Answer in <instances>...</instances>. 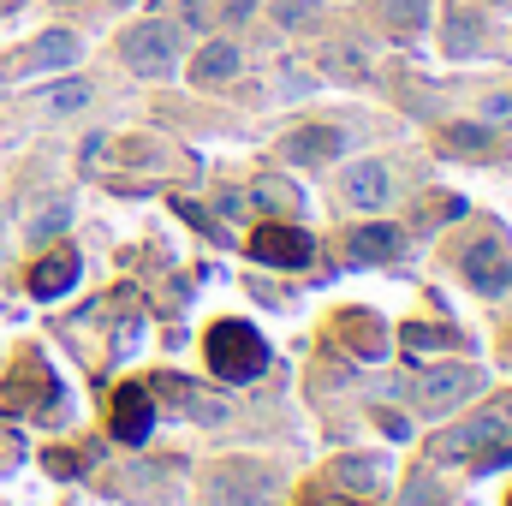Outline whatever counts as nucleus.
<instances>
[{
  "mask_svg": "<svg viewBox=\"0 0 512 506\" xmlns=\"http://www.w3.org/2000/svg\"><path fill=\"white\" fill-rule=\"evenodd\" d=\"M120 60H126L131 78L161 84V78H173L179 60H185V30H179L173 18H143V24H131L126 36H120Z\"/></svg>",
  "mask_w": 512,
  "mask_h": 506,
  "instance_id": "obj_1",
  "label": "nucleus"
},
{
  "mask_svg": "<svg viewBox=\"0 0 512 506\" xmlns=\"http://www.w3.org/2000/svg\"><path fill=\"white\" fill-rule=\"evenodd\" d=\"M203 352H209V370L221 381H256L268 370V346H262V334L251 322H215Z\"/></svg>",
  "mask_w": 512,
  "mask_h": 506,
  "instance_id": "obj_2",
  "label": "nucleus"
},
{
  "mask_svg": "<svg viewBox=\"0 0 512 506\" xmlns=\"http://www.w3.org/2000/svg\"><path fill=\"white\" fill-rule=\"evenodd\" d=\"M477 387H483V376H477L471 364H429L411 393H417V405H423L429 417H447V411H459Z\"/></svg>",
  "mask_w": 512,
  "mask_h": 506,
  "instance_id": "obj_3",
  "label": "nucleus"
},
{
  "mask_svg": "<svg viewBox=\"0 0 512 506\" xmlns=\"http://www.w3.org/2000/svg\"><path fill=\"white\" fill-rule=\"evenodd\" d=\"M251 256L262 268H286V274H298V268H310V256H316V239L304 233V227H292V221H262L251 233Z\"/></svg>",
  "mask_w": 512,
  "mask_h": 506,
  "instance_id": "obj_4",
  "label": "nucleus"
},
{
  "mask_svg": "<svg viewBox=\"0 0 512 506\" xmlns=\"http://www.w3.org/2000/svg\"><path fill=\"white\" fill-rule=\"evenodd\" d=\"M274 495V471L245 465V459H227L209 471V506H268Z\"/></svg>",
  "mask_w": 512,
  "mask_h": 506,
  "instance_id": "obj_5",
  "label": "nucleus"
},
{
  "mask_svg": "<svg viewBox=\"0 0 512 506\" xmlns=\"http://www.w3.org/2000/svg\"><path fill=\"white\" fill-rule=\"evenodd\" d=\"M501 441H507L501 411H495V417H465V423L441 429V441H435V465H465V459H483V453H489V447H501Z\"/></svg>",
  "mask_w": 512,
  "mask_h": 506,
  "instance_id": "obj_6",
  "label": "nucleus"
},
{
  "mask_svg": "<svg viewBox=\"0 0 512 506\" xmlns=\"http://www.w3.org/2000/svg\"><path fill=\"white\" fill-rule=\"evenodd\" d=\"M459 268H465V280H471L477 292H489V298L512 292V251L501 239H477L471 251L459 256Z\"/></svg>",
  "mask_w": 512,
  "mask_h": 506,
  "instance_id": "obj_7",
  "label": "nucleus"
},
{
  "mask_svg": "<svg viewBox=\"0 0 512 506\" xmlns=\"http://www.w3.org/2000/svg\"><path fill=\"white\" fill-rule=\"evenodd\" d=\"M84 54V42L72 30H42L18 60H12V78H36V72H66L72 60Z\"/></svg>",
  "mask_w": 512,
  "mask_h": 506,
  "instance_id": "obj_8",
  "label": "nucleus"
},
{
  "mask_svg": "<svg viewBox=\"0 0 512 506\" xmlns=\"http://www.w3.org/2000/svg\"><path fill=\"white\" fill-rule=\"evenodd\" d=\"M245 72V48L233 42V36H209L203 48H197V60H191V78L203 84V90H221V84H233Z\"/></svg>",
  "mask_w": 512,
  "mask_h": 506,
  "instance_id": "obj_9",
  "label": "nucleus"
},
{
  "mask_svg": "<svg viewBox=\"0 0 512 506\" xmlns=\"http://www.w3.org/2000/svg\"><path fill=\"white\" fill-rule=\"evenodd\" d=\"M280 149H286V161H292V167H328V161H340L346 131H340V126H298Z\"/></svg>",
  "mask_w": 512,
  "mask_h": 506,
  "instance_id": "obj_10",
  "label": "nucleus"
},
{
  "mask_svg": "<svg viewBox=\"0 0 512 506\" xmlns=\"http://www.w3.org/2000/svg\"><path fill=\"white\" fill-rule=\"evenodd\" d=\"M441 54H447V60H477V54H483V12L447 6V12H441Z\"/></svg>",
  "mask_w": 512,
  "mask_h": 506,
  "instance_id": "obj_11",
  "label": "nucleus"
},
{
  "mask_svg": "<svg viewBox=\"0 0 512 506\" xmlns=\"http://www.w3.org/2000/svg\"><path fill=\"white\" fill-rule=\"evenodd\" d=\"M149 423H155V411H149V393L143 387H120L114 393V411H108V429H114V441H143L149 435Z\"/></svg>",
  "mask_w": 512,
  "mask_h": 506,
  "instance_id": "obj_12",
  "label": "nucleus"
},
{
  "mask_svg": "<svg viewBox=\"0 0 512 506\" xmlns=\"http://www.w3.org/2000/svg\"><path fill=\"white\" fill-rule=\"evenodd\" d=\"M346 251H352V262H393L399 256V227L393 221H364V227H352V239H346Z\"/></svg>",
  "mask_w": 512,
  "mask_h": 506,
  "instance_id": "obj_13",
  "label": "nucleus"
},
{
  "mask_svg": "<svg viewBox=\"0 0 512 506\" xmlns=\"http://www.w3.org/2000/svg\"><path fill=\"white\" fill-rule=\"evenodd\" d=\"M78 268H84V262H78L72 251L42 256V262L30 268V292H36V298H66V292L78 286Z\"/></svg>",
  "mask_w": 512,
  "mask_h": 506,
  "instance_id": "obj_14",
  "label": "nucleus"
},
{
  "mask_svg": "<svg viewBox=\"0 0 512 506\" xmlns=\"http://www.w3.org/2000/svg\"><path fill=\"white\" fill-rule=\"evenodd\" d=\"M387 191H393V179H387L382 161H352V173H346V203L352 209H382Z\"/></svg>",
  "mask_w": 512,
  "mask_h": 506,
  "instance_id": "obj_15",
  "label": "nucleus"
},
{
  "mask_svg": "<svg viewBox=\"0 0 512 506\" xmlns=\"http://www.w3.org/2000/svg\"><path fill=\"white\" fill-rule=\"evenodd\" d=\"M441 149L447 155H465V161H483L495 149V126H483V120H447L441 126Z\"/></svg>",
  "mask_w": 512,
  "mask_h": 506,
  "instance_id": "obj_16",
  "label": "nucleus"
},
{
  "mask_svg": "<svg viewBox=\"0 0 512 506\" xmlns=\"http://www.w3.org/2000/svg\"><path fill=\"white\" fill-rule=\"evenodd\" d=\"M340 489H352V495H376L387 489V465L376 453H352V459H340Z\"/></svg>",
  "mask_w": 512,
  "mask_h": 506,
  "instance_id": "obj_17",
  "label": "nucleus"
},
{
  "mask_svg": "<svg viewBox=\"0 0 512 506\" xmlns=\"http://www.w3.org/2000/svg\"><path fill=\"white\" fill-rule=\"evenodd\" d=\"M66 227H72V203H66V197H48V203L36 209V221L24 227V239H30V245H48V239H60Z\"/></svg>",
  "mask_w": 512,
  "mask_h": 506,
  "instance_id": "obj_18",
  "label": "nucleus"
},
{
  "mask_svg": "<svg viewBox=\"0 0 512 506\" xmlns=\"http://www.w3.org/2000/svg\"><path fill=\"white\" fill-rule=\"evenodd\" d=\"M167 393H173V399H185L197 423H227V417H233V405H227V399H215V393H197L191 381H167Z\"/></svg>",
  "mask_w": 512,
  "mask_h": 506,
  "instance_id": "obj_19",
  "label": "nucleus"
},
{
  "mask_svg": "<svg viewBox=\"0 0 512 506\" xmlns=\"http://www.w3.org/2000/svg\"><path fill=\"white\" fill-rule=\"evenodd\" d=\"M387 30L393 36H423L429 30V0H387Z\"/></svg>",
  "mask_w": 512,
  "mask_h": 506,
  "instance_id": "obj_20",
  "label": "nucleus"
},
{
  "mask_svg": "<svg viewBox=\"0 0 512 506\" xmlns=\"http://www.w3.org/2000/svg\"><path fill=\"white\" fill-rule=\"evenodd\" d=\"M280 30H316L322 24V0H274L268 6Z\"/></svg>",
  "mask_w": 512,
  "mask_h": 506,
  "instance_id": "obj_21",
  "label": "nucleus"
},
{
  "mask_svg": "<svg viewBox=\"0 0 512 506\" xmlns=\"http://www.w3.org/2000/svg\"><path fill=\"white\" fill-rule=\"evenodd\" d=\"M84 102H90V84H84V78H66V84H54V90L42 96L48 114H78Z\"/></svg>",
  "mask_w": 512,
  "mask_h": 506,
  "instance_id": "obj_22",
  "label": "nucleus"
},
{
  "mask_svg": "<svg viewBox=\"0 0 512 506\" xmlns=\"http://www.w3.org/2000/svg\"><path fill=\"white\" fill-rule=\"evenodd\" d=\"M179 30H203L209 36V24H215V0H179V18H173Z\"/></svg>",
  "mask_w": 512,
  "mask_h": 506,
  "instance_id": "obj_23",
  "label": "nucleus"
},
{
  "mask_svg": "<svg viewBox=\"0 0 512 506\" xmlns=\"http://www.w3.org/2000/svg\"><path fill=\"white\" fill-rule=\"evenodd\" d=\"M483 126L512 131V90H489V96H483Z\"/></svg>",
  "mask_w": 512,
  "mask_h": 506,
  "instance_id": "obj_24",
  "label": "nucleus"
},
{
  "mask_svg": "<svg viewBox=\"0 0 512 506\" xmlns=\"http://www.w3.org/2000/svg\"><path fill=\"white\" fill-rule=\"evenodd\" d=\"M137 340H143V316H126V328H120V346H114V358H131V352H137Z\"/></svg>",
  "mask_w": 512,
  "mask_h": 506,
  "instance_id": "obj_25",
  "label": "nucleus"
},
{
  "mask_svg": "<svg viewBox=\"0 0 512 506\" xmlns=\"http://www.w3.org/2000/svg\"><path fill=\"white\" fill-rule=\"evenodd\" d=\"M328 66L334 72H364V54L358 48H328Z\"/></svg>",
  "mask_w": 512,
  "mask_h": 506,
  "instance_id": "obj_26",
  "label": "nucleus"
},
{
  "mask_svg": "<svg viewBox=\"0 0 512 506\" xmlns=\"http://www.w3.org/2000/svg\"><path fill=\"white\" fill-rule=\"evenodd\" d=\"M251 12H256V0H221V12H215V18H221V24H245Z\"/></svg>",
  "mask_w": 512,
  "mask_h": 506,
  "instance_id": "obj_27",
  "label": "nucleus"
},
{
  "mask_svg": "<svg viewBox=\"0 0 512 506\" xmlns=\"http://www.w3.org/2000/svg\"><path fill=\"white\" fill-rule=\"evenodd\" d=\"M399 506H435V483L423 477V483H411L405 495H399Z\"/></svg>",
  "mask_w": 512,
  "mask_h": 506,
  "instance_id": "obj_28",
  "label": "nucleus"
},
{
  "mask_svg": "<svg viewBox=\"0 0 512 506\" xmlns=\"http://www.w3.org/2000/svg\"><path fill=\"white\" fill-rule=\"evenodd\" d=\"M221 215H227V221H245V197H239V191H227V197H221Z\"/></svg>",
  "mask_w": 512,
  "mask_h": 506,
  "instance_id": "obj_29",
  "label": "nucleus"
},
{
  "mask_svg": "<svg viewBox=\"0 0 512 506\" xmlns=\"http://www.w3.org/2000/svg\"><path fill=\"white\" fill-rule=\"evenodd\" d=\"M304 506H358V501H340V495H316V501H304Z\"/></svg>",
  "mask_w": 512,
  "mask_h": 506,
  "instance_id": "obj_30",
  "label": "nucleus"
},
{
  "mask_svg": "<svg viewBox=\"0 0 512 506\" xmlns=\"http://www.w3.org/2000/svg\"><path fill=\"white\" fill-rule=\"evenodd\" d=\"M501 423H507V429H512V393H507V399H501Z\"/></svg>",
  "mask_w": 512,
  "mask_h": 506,
  "instance_id": "obj_31",
  "label": "nucleus"
},
{
  "mask_svg": "<svg viewBox=\"0 0 512 506\" xmlns=\"http://www.w3.org/2000/svg\"><path fill=\"white\" fill-rule=\"evenodd\" d=\"M108 6H114V12H126V6H137V0H108Z\"/></svg>",
  "mask_w": 512,
  "mask_h": 506,
  "instance_id": "obj_32",
  "label": "nucleus"
},
{
  "mask_svg": "<svg viewBox=\"0 0 512 506\" xmlns=\"http://www.w3.org/2000/svg\"><path fill=\"white\" fill-rule=\"evenodd\" d=\"M483 6H495V12H507V6H512V0H483Z\"/></svg>",
  "mask_w": 512,
  "mask_h": 506,
  "instance_id": "obj_33",
  "label": "nucleus"
},
{
  "mask_svg": "<svg viewBox=\"0 0 512 506\" xmlns=\"http://www.w3.org/2000/svg\"><path fill=\"white\" fill-rule=\"evenodd\" d=\"M60 6H72V0H60Z\"/></svg>",
  "mask_w": 512,
  "mask_h": 506,
  "instance_id": "obj_34",
  "label": "nucleus"
}]
</instances>
